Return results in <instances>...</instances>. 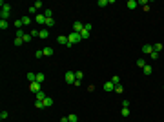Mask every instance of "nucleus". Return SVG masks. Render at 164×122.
Instances as JSON below:
<instances>
[{
	"label": "nucleus",
	"mask_w": 164,
	"mask_h": 122,
	"mask_svg": "<svg viewBox=\"0 0 164 122\" xmlns=\"http://www.w3.org/2000/svg\"><path fill=\"white\" fill-rule=\"evenodd\" d=\"M68 40H69V42H68V48H73L75 44H78L80 42V40H82V36H80V33H71V35H68Z\"/></svg>",
	"instance_id": "obj_1"
},
{
	"label": "nucleus",
	"mask_w": 164,
	"mask_h": 122,
	"mask_svg": "<svg viewBox=\"0 0 164 122\" xmlns=\"http://www.w3.org/2000/svg\"><path fill=\"white\" fill-rule=\"evenodd\" d=\"M89 35H91V24H84V29L80 31V36L82 38H89Z\"/></svg>",
	"instance_id": "obj_2"
},
{
	"label": "nucleus",
	"mask_w": 164,
	"mask_h": 122,
	"mask_svg": "<svg viewBox=\"0 0 164 122\" xmlns=\"http://www.w3.org/2000/svg\"><path fill=\"white\" fill-rule=\"evenodd\" d=\"M64 80H66V82L68 84H75V71H66V75H64Z\"/></svg>",
	"instance_id": "obj_3"
},
{
	"label": "nucleus",
	"mask_w": 164,
	"mask_h": 122,
	"mask_svg": "<svg viewBox=\"0 0 164 122\" xmlns=\"http://www.w3.org/2000/svg\"><path fill=\"white\" fill-rule=\"evenodd\" d=\"M57 42H58L60 46H68V42H69V40H68V35H58V36H57Z\"/></svg>",
	"instance_id": "obj_4"
},
{
	"label": "nucleus",
	"mask_w": 164,
	"mask_h": 122,
	"mask_svg": "<svg viewBox=\"0 0 164 122\" xmlns=\"http://www.w3.org/2000/svg\"><path fill=\"white\" fill-rule=\"evenodd\" d=\"M29 89H31L33 93H38V91H42V88H40V82H37V80L29 84Z\"/></svg>",
	"instance_id": "obj_5"
},
{
	"label": "nucleus",
	"mask_w": 164,
	"mask_h": 122,
	"mask_svg": "<svg viewBox=\"0 0 164 122\" xmlns=\"http://www.w3.org/2000/svg\"><path fill=\"white\" fill-rule=\"evenodd\" d=\"M82 29H84V24L78 22V20H75V22H73V31H75V33H80Z\"/></svg>",
	"instance_id": "obj_6"
},
{
	"label": "nucleus",
	"mask_w": 164,
	"mask_h": 122,
	"mask_svg": "<svg viewBox=\"0 0 164 122\" xmlns=\"http://www.w3.org/2000/svg\"><path fill=\"white\" fill-rule=\"evenodd\" d=\"M46 20H48V18L44 16V13H38V15L35 16V22H37V24H46Z\"/></svg>",
	"instance_id": "obj_7"
},
{
	"label": "nucleus",
	"mask_w": 164,
	"mask_h": 122,
	"mask_svg": "<svg viewBox=\"0 0 164 122\" xmlns=\"http://www.w3.org/2000/svg\"><path fill=\"white\" fill-rule=\"evenodd\" d=\"M142 53H144V55H151L153 53V46L151 44H144V46H142Z\"/></svg>",
	"instance_id": "obj_8"
},
{
	"label": "nucleus",
	"mask_w": 164,
	"mask_h": 122,
	"mask_svg": "<svg viewBox=\"0 0 164 122\" xmlns=\"http://www.w3.org/2000/svg\"><path fill=\"white\" fill-rule=\"evenodd\" d=\"M104 91H115V84L111 82V80L104 84Z\"/></svg>",
	"instance_id": "obj_9"
},
{
	"label": "nucleus",
	"mask_w": 164,
	"mask_h": 122,
	"mask_svg": "<svg viewBox=\"0 0 164 122\" xmlns=\"http://www.w3.org/2000/svg\"><path fill=\"white\" fill-rule=\"evenodd\" d=\"M42 104H44V108H49V106H53V98H51V97H46V98L42 100Z\"/></svg>",
	"instance_id": "obj_10"
},
{
	"label": "nucleus",
	"mask_w": 164,
	"mask_h": 122,
	"mask_svg": "<svg viewBox=\"0 0 164 122\" xmlns=\"http://www.w3.org/2000/svg\"><path fill=\"white\" fill-rule=\"evenodd\" d=\"M126 6H128V9H135V7L139 6V2H137V0H128Z\"/></svg>",
	"instance_id": "obj_11"
},
{
	"label": "nucleus",
	"mask_w": 164,
	"mask_h": 122,
	"mask_svg": "<svg viewBox=\"0 0 164 122\" xmlns=\"http://www.w3.org/2000/svg\"><path fill=\"white\" fill-rule=\"evenodd\" d=\"M42 51H44V57H51L53 55V48H49V46L48 48H42Z\"/></svg>",
	"instance_id": "obj_12"
},
{
	"label": "nucleus",
	"mask_w": 164,
	"mask_h": 122,
	"mask_svg": "<svg viewBox=\"0 0 164 122\" xmlns=\"http://www.w3.org/2000/svg\"><path fill=\"white\" fill-rule=\"evenodd\" d=\"M13 24H15V27H16V31H18V29H22V26H24V22H22V18H18V20H15V22H13Z\"/></svg>",
	"instance_id": "obj_13"
},
{
	"label": "nucleus",
	"mask_w": 164,
	"mask_h": 122,
	"mask_svg": "<svg viewBox=\"0 0 164 122\" xmlns=\"http://www.w3.org/2000/svg\"><path fill=\"white\" fill-rule=\"evenodd\" d=\"M9 15H11V11H6V9L0 11V16H2V20H7V18H9Z\"/></svg>",
	"instance_id": "obj_14"
},
{
	"label": "nucleus",
	"mask_w": 164,
	"mask_h": 122,
	"mask_svg": "<svg viewBox=\"0 0 164 122\" xmlns=\"http://www.w3.org/2000/svg\"><path fill=\"white\" fill-rule=\"evenodd\" d=\"M142 71H144V75H151V71H153V68H151L150 64H146L144 68H142Z\"/></svg>",
	"instance_id": "obj_15"
},
{
	"label": "nucleus",
	"mask_w": 164,
	"mask_h": 122,
	"mask_svg": "<svg viewBox=\"0 0 164 122\" xmlns=\"http://www.w3.org/2000/svg\"><path fill=\"white\" fill-rule=\"evenodd\" d=\"M38 36H40V38H48V36H49V31H48V29H40Z\"/></svg>",
	"instance_id": "obj_16"
},
{
	"label": "nucleus",
	"mask_w": 164,
	"mask_h": 122,
	"mask_svg": "<svg viewBox=\"0 0 164 122\" xmlns=\"http://www.w3.org/2000/svg\"><path fill=\"white\" fill-rule=\"evenodd\" d=\"M44 80H46V75H44V73H37V82H40V84H42Z\"/></svg>",
	"instance_id": "obj_17"
},
{
	"label": "nucleus",
	"mask_w": 164,
	"mask_h": 122,
	"mask_svg": "<svg viewBox=\"0 0 164 122\" xmlns=\"http://www.w3.org/2000/svg\"><path fill=\"white\" fill-rule=\"evenodd\" d=\"M108 4H110V0H98V2H97V6H98V7H106Z\"/></svg>",
	"instance_id": "obj_18"
},
{
	"label": "nucleus",
	"mask_w": 164,
	"mask_h": 122,
	"mask_svg": "<svg viewBox=\"0 0 164 122\" xmlns=\"http://www.w3.org/2000/svg\"><path fill=\"white\" fill-rule=\"evenodd\" d=\"M28 80H29V84L35 82V80H37V73H28Z\"/></svg>",
	"instance_id": "obj_19"
},
{
	"label": "nucleus",
	"mask_w": 164,
	"mask_h": 122,
	"mask_svg": "<svg viewBox=\"0 0 164 122\" xmlns=\"http://www.w3.org/2000/svg\"><path fill=\"white\" fill-rule=\"evenodd\" d=\"M9 27V22L7 20H0V29H7Z\"/></svg>",
	"instance_id": "obj_20"
},
{
	"label": "nucleus",
	"mask_w": 164,
	"mask_h": 122,
	"mask_svg": "<svg viewBox=\"0 0 164 122\" xmlns=\"http://www.w3.org/2000/svg\"><path fill=\"white\" fill-rule=\"evenodd\" d=\"M42 13H44V16H46V18H53V11H51V9H44Z\"/></svg>",
	"instance_id": "obj_21"
},
{
	"label": "nucleus",
	"mask_w": 164,
	"mask_h": 122,
	"mask_svg": "<svg viewBox=\"0 0 164 122\" xmlns=\"http://www.w3.org/2000/svg\"><path fill=\"white\" fill-rule=\"evenodd\" d=\"M153 51H157V53H160V51H162V44H160V42H157V44H153Z\"/></svg>",
	"instance_id": "obj_22"
},
{
	"label": "nucleus",
	"mask_w": 164,
	"mask_h": 122,
	"mask_svg": "<svg viewBox=\"0 0 164 122\" xmlns=\"http://www.w3.org/2000/svg\"><path fill=\"white\" fill-rule=\"evenodd\" d=\"M22 22H24V26H26V24H31L33 20H31V16H29V15H26V16H22Z\"/></svg>",
	"instance_id": "obj_23"
},
{
	"label": "nucleus",
	"mask_w": 164,
	"mask_h": 122,
	"mask_svg": "<svg viewBox=\"0 0 164 122\" xmlns=\"http://www.w3.org/2000/svg\"><path fill=\"white\" fill-rule=\"evenodd\" d=\"M22 38H24V44H28V42H31V38H33V36H31V33H26Z\"/></svg>",
	"instance_id": "obj_24"
},
{
	"label": "nucleus",
	"mask_w": 164,
	"mask_h": 122,
	"mask_svg": "<svg viewBox=\"0 0 164 122\" xmlns=\"http://www.w3.org/2000/svg\"><path fill=\"white\" fill-rule=\"evenodd\" d=\"M22 44H24V38L22 36H16L15 38V46H22Z\"/></svg>",
	"instance_id": "obj_25"
},
{
	"label": "nucleus",
	"mask_w": 164,
	"mask_h": 122,
	"mask_svg": "<svg viewBox=\"0 0 164 122\" xmlns=\"http://www.w3.org/2000/svg\"><path fill=\"white\" fill-rule=\"evenodd\" d=\"M37 11H38V9H37V7H35V6H31V7H29V9H28V13H29V15H35V16H37V15H38V13H37Z\"/></svg>",
	"instance_id": "obj_26"
},
{
	"label": "nucleus",
	"mask_w": 164,
	"mask_h": 122,
	"mask_svg": "<svg viewBox=\"0 0 164 122\" xmlns=\"http://www.w3.org/2000/svg\"><path fill=\"white\" fill-rule=\"evenodd\" d=\"M44 98H46V93L44 91H38L37 93V100H44Z\"/></svg>",
	"instance_id": "obj_27"
},
{
	"label": "nucleus",
	"mask_w": 164,
	"mask_h": 122,
	"mask_svg": "<svg viewBox=\"0 0 164 122\" xmlns=\"http://www.w3.org/2000/svg\"><path fill=\"white\" fill-rule=\"evenodd\" d=\"M35 108H38V109H44V104H42V100H35Z\"/></svg>",
	"instance_id": "obj_28"
},
{
	"label": "nucleus",
	"mask_w": 164,
	"mask_h": 122,
	"mask_svg": "<svg viewBox=\"0 0 164 122\" xmlns=\"http://www.w3.org/2000/svg\"><path fill=\"white\" fill-rule=\"evenodd\" d=\"M68 118H69V122H77V120H78V117H77L75 113H71V115H68Z\"/></svg>",
	"instance_id": "obj_29"
},
{
	"label": "nucleus",
	"mask_w": 164,
	"mask_h": 122,
	"mask_svg": "<svg viewBox=\"0 0 164 122\" xmlns=\"http://www.w3.org/2000/svg\"><path fill=\"white\" fill-rule=\"evenodd\" d=\"M119 80H120V77H119V75H113V77H111V82H113L115 86L119 84Z\"/></svg>",
	"instance_id": "obj_30"
},
{
	"label": "nucleus",
	"mask_w": 164,
	"mask_h": 122,
	"mask_svg": "<svg viewBox=\"0 0 164 122\" xmlns=\"http://www.w3.org/2000/svg\"><path fill=\"white\" fill-rule=\"evenodd\" d=\"M7 117H9V113H7L6 109H4V111H0V118H2V120H6Z\"/></svg>",
	"instance_id": "obj_31"
},
{
	"label": "nucleus",
	"mask_w": 164,
	"mask_h": 122,
	"mask_svg": "<svg viewBox=\"0 0 164 122\" xmlns=\"http://www.w3.org/2000/svg\"><path fill=\"white\" fill-rule=\"evenodd\" d=\"M137 66H139V68H144V66H146L144 58H139V60H137Z\"/></svg>",
	"instance_id": "obj_32"
},
{
	"label": "nucleus",
	"mask_w": 164,
	"mask_h": 122,
	"mask_svg": "<svg viewBox=\"0 0 164 122\" xmlns=\"http://www.w3.org/2000/svg\"><path fill=\"white\" fill-rule=\"evenodd\" d=\"M0 6H2V9H6V11H11V6L6 4V2H0Z\"/></svg>",
	"instance_id": "obj_33"
},
{
	"label": "nucleus",
	"mask_w": 164,
	"mask_h": 122,
	"mask_svg": "<svg viewBox=\"0 0 164 122\" xmlns=\"http://www.w3.org/2000/svg\"><path fill=\"white\" fill-rule=\"evenodd\" d=\"M33 6H35L37 9H42V7H44V4H42V2H40V0H37V2H35Z\"/></svg>",
	"instance_id": "obj_34"
},
{
	"label": "nucleus",
	"mask_w": 164,
	"mask_h": 122,
	"mask_svg": "<svg viewBox=\"0 0 164 122\" xmlns=\"http://www.w3.org/2000/svg\"><path fill=\"white\" fill-rule=\"evenodd\" d=\"M46 26H48V27L55 26V20H53V18H48V20H46Z\"/></svg>",
	"instance_id": "obj_35"
},
{
	"label": "nucleus",
	"mask_w": 164,
	"mask_h": 122,
	"mask_svg": "<svg viewBox=\"0 0 164 122\" xmlns=\"http://www.w3.org/2000/svg\"><path fill=\"white\" fill-rule=\"evenodd\" d=\"M35 57H37V58L44 57V51H42V49H37V51H35Z\"/></svg>",
	"instance_id": "obj_36"
},
{
	"label": "nucleus",
	"mask_w": 164,
	"mask_h": 122,
	"mask_svg": "<svg viewBox=\"0 0 164 122\" xmlns=\"http://www.w3.org/2000/svg\"><path fill=\"white\" fill-rule=\"evenodd\" d=\"M82 77H84V73H82V71H77V73H75V78H77V80H82Z\"/></svg>",
	"instance_id": "obj_37"
},
{
	"label": "nucleus",
	"mask_w": 164,
	"mask_h": 122,
	"mask_svg": "<svg viewBox=\"0 0 164 122\" xmlns=\"http://www.w3.org/2000/svg\"><path fill=\"white\" fill-rule=\"evenodd\" d=\"M120 113H122V117H128V115H130V109H128V108H122Z\"/></svg>",
	"instance_id": "obj_38"
},
{
	"label": "nucleus",
	"mask_w": 164,
	"mask_h": 122,
	"mask_svg": "<svg viewBox=\"0 0 164 122\" xmlns=\"http://www.w3.org/2000/svg\"><path fill=\"white\" fill-rule=\"evenodd\" d=\"M115 91H117V93H122V91H124V88H122L120 84H117V86H115Z\"/></svg>",
	"instance_id": "obj_39"
},
{
	"label": "nucleus",
	"mask_w": 164,
	"mask_h": 122,
	"mask_svg": "<svg viewBox=\"0 0 164 122\" xmlns=\"http://www.w3.org/2000/svg\"><path fill=\"white\" fill-rule=\"evenodd\" d=\"M150 58H151V60H157V58H159V53H157V51H153V53L150 55Z\"/></svg>",
	"instance_id": "obj_40"
},
{
	"label": "nucleus",
	"mask_w": 164,
	"mask_h": 122,
	"mask_svg": "<svg viewBox=\"0 0 164 122\" xmlns=\"http://www.w3.org/2000/svg\"><path fill=\"white\" fill-rule=\"evenodd\" d=\"M122 108H130V100H124V102H122Z\"/></svg>",
	"instance_id": "obj_41"
},
{
	"label": "nucleus",
	"mask_w": 164,
	"mask_h": 122,
	"mask_svg": "<svg viewBox=\"0 0 164 122\" xmlns=\"http://www.w3.org/2000/svg\"><path fill=\"white\" fill-rule=\"evenodd\" d=\"M60 122H69V118H68V117H62V118H60Z\"/></svg>",
	"instance_id": "obj_42"
}]
</instances>
